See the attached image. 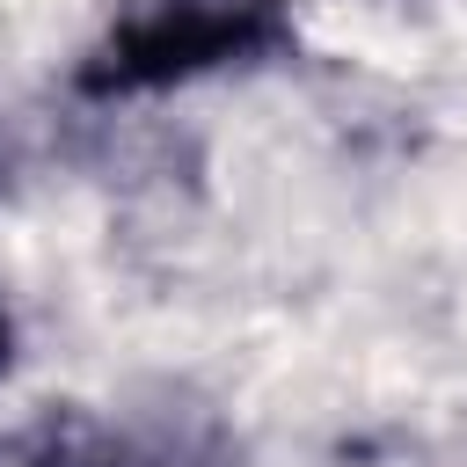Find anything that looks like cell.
<instances>
[{
  "instance_id": "6da1fadb",
  "label": "cell",
  "mask_w": 467,
  "mask_h": 467,
  "mask_svg": "<svg viewBox=\"0 0 467 467\" xmlns=\"http://www.w3.org/2000/svg\"><path fill=\"white\" fill-rule=\"evenodd\" d=\"M285 44L277 0H131L102 51L80 66L88 95H139L212 66H248Z\"/></svg>"
},
{
  "instance_id": "7a4b0ae2",
  "label": "cell",
  "mask_w": 467,
  "mask_h": 467,
  "mask_svg": "<svg viewBox=\"0 0 467 467\" xmlns=\"http://www.w3.org/2000/svg\"><path fill=\"white\" fill-rule=\"evenodd\" d=\"M7 358H15V321H7V306H0V372H7Z\"/></svg>"
}]
</instances>
